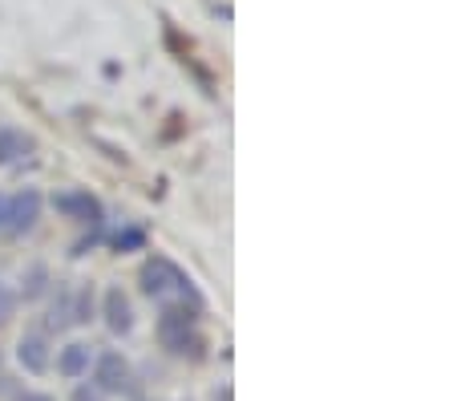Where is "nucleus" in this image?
Segmentation results:
<instances>
[{
	"instance_id": "1",
	"label": "nucleus",
	"mask_w": 453,
	"mask_h": 401,
	"mask_svg": "<svg viewBox=\"0 0 453 401\" xmlns=\"http://www.w3.org/2000/svg\"><path fill=\"white\" fill-rule=\"evenodd\" d=\"M198 312L203 308L187 305H162V316H158V341L170 357H187V361H203L207 357V341L198 336Z\"/></svg>"
},
{
	"instance_id": "2",
	"label": "nucleus",
	"mask_w": 453,
	"mask_h": 401,
	"mask_svg": "<svg viewBox=\"0 0 453 401\" xmlns=\"http://www.w3.org/2000/svg\"><path fill=\"white\" fill-rule=\"evenodd\" d=\"M138 280H142V292H146L150 300H166L170 292H179L187 305L207 308V305H203V297L195 292V284H190V276L182 272L179 264H170L166 256L146 259V264H142V272H138Z\"/></svg>"
},
{
	"instance_id": "3",
	"label": "nucleus",
	"mask_w": 453,
	"mask_h": 401,
	"mask_svg": "<svg viewBox=\"0 0 453 401\" xmlns=\"http://www.w3.org/2000/svg\"><path fill=\"white\" fill-rule=\"evenodd\" d=\"M94 385L102 393H134V369H130V361H126L122 353H102V357H94Z\"/></svg>"
},
{
	"instance_id": "4",
	"label": "nucleus",
	"mask_w": 453,
	"mask_h": 401,
	"mask_svg": "<svg viewBox=\"0 0 453 401\" xmlns=\"http://www.w3.org/2000/svg\"><path fill=\"white\" fill-rule=\"evenodd\" d=\"M53 211H57V215H65V220L89 223V227H102V220H105L102 199H97V195H89V191H61V195H53Z\"/></svg>"
},
{
	"instance_id": "5",
	"label": "nucleus",
	"mask_w": 453,
	"mask_h": 401,
	"mask_svg": "<svg viewBox=\"0 0 453 401\" xmlns=\"http://www.w3.org/2000/svg\"><path fill=\"white\" fill-rule=\"evenodd\" d=\"M41 207H45V199H41L37 187H25L20 195H9V227L4 231H12V235L33 231L37 220H41Z\"/></svg>"
},
{
	"instance_id": "6",
	"label": "nucleus",
	"mask_w": 453,
	"mask_h": 401,
	"mask_svg": "<svg viewBox=\"0 0 453 401\" xmlns=\"http://www.w3.org/2000/svg\"><path fill=\"white\" fill-rule=\"evenodd\" d=\"M102 320H105V328H110L113 336H126L134 328V305H130V297H126L122 288H105Z\"/></svg>"
},
{
	"instance_id": "7",
	"label": "nucleus",
	"mask_w": 453,
	"mask_h": 401,
	"mask_svg": "<svg viewBox=\"0 0 453 401\" xmlns=\"http://www.w3.org/2000/svg\"><path fill=\"white\" fill-rule=\"evenodd\" d=\"M17 361H20V369L33 373V377L45 373L49 361H53V357H49V336L45 333H25L20 344H17Z\"/></svg>"
},
{
	"instance_id": "8",
	"label": "nucleus",
	"mask_w": 453,
	"mask_h": 401,
	"mask_svg": "<svg viewBox=\"0 0 453 401\" xmlns=\"http://www.w3.org/2000/svg\"><path fill=\"white\" fill-rule=\"evenodd\" d=\"M89 365H94V349H89V344H81V341L65 344V349L57 353V373H61V377H69V382L85 377V373H89Z\"/></svg>"
},
{
	"instance_id": "9",
	"label": "nucleus",
	"mask_w": 453,
	"mask_h": 401,
	"mask_svg": "<svg viewBox=\"0 0 453 401\" xmlns=\"http://www.w3.org/2000/svg\"><path fill=\"white\" fill-rule=\"evenodd\" d=\"M33 146H37V143H33V134L17 130V126H0V166L20 163Z\"/></svg>"
},
{
	"instance_id": "10",
	"label": "nucleus",
	"mask_w": 453,
	"mask_h": 401,
	"mask_svg": "<svg viewBox=\"0 0 453 401\" xmlns=\"http://www.w3.org/2000/svg\"><path fill=\"white\" fill-rule=\"evenodd\" d=\"M53 333H65L73 325V288H57V300L49 308V320H45Z\"/></svg>"
},
{
	"instance_id": "11",
	"label": "nucleus",
	"mask_w": 453,
	"mask_h": 401,
	"mask_svg": "<svg viewBox=\"0 0 453 401\" xmlns=\"http://www.w3.org/2000/svg\"><path fill=\"white\" fill-rule=\"evenodd\" d=\"M45 284H49V267L45 264H33L25 272V280H20V297H25V300H37L41 292H45Z\"/></svg>"
},
{
	"instance_id": "12",
	"label": "nucleus",
	"mask_w": 453,
	"mask_h": 401,
	"mask_svg": "<svg viewBox=\"0 0 453 401\" xmlns=\"http://www.w3.org/2000/svg\"><path fill=\"white\" fill-rule=\"evenodd\" d=\"M94 320V288L85 284L73 292V325H89Z\"/></svg>"
},
{
	"instance_id": "13",
	"label": "nucleus",
	"mask_w": 453,
	"mask_h": 401,
	"mask_svg": "<svg viewBox=\"0 0 453 401\" xmlns=\"http://www.w3.org/2000/svg\"><path fill=\"white\" fill-rule=\"evenodd\" d=\"M110 243H113V251H138V248H146V231H142V227H126V231H118Z\"/></svg>"
},
{
	"instance_id": "14",
	"label": "nucleus",
	"mask_w": 453,
	"mask_h": 401,
	"mask_svg": "<svg viewBox=\"0 0 453 401\" xmlns=\"http://www.w3.org/2000/svg\"><path fill=\"white\" fill-rule=\"evenodd\" d=\"M12 312H17V292H12V288L0 280V328L12 320Z\"/></svg>"
},
{
	"instance_id": "15",
	"label": "nucleus",
	"mask_w": 453,
	"mask_h": 401,
	"mask_svg": "<svg viewBox=\"0 0 453 401\" xmlns=\"http://www.w3.org/2000/svg\"><path fill=\"white\" fill-rule=\"evenodd\" d=\"M73 401H105V393L97 389L94 382H81V385L73 389Z\"/></svg>"
},
{
	"instance_id": "16",
	"label": "nucleus",
	"mask_w": 453,
	"mask_h": 401,
	"mask_svg": "<svg viewBox=\"0 0 453 401\" xmlns=\"http://www.w3.org/2000/svg\"><path fill=\"white\" fill-rule=\"evenodd\" d=\"M12 401H53L49 393H37V389H25V393H17Z\"/></svg>"
},
{
	"instance_id": "17",
	"label": "nucleus",
	"mask_w": 453,
	"mask_h": 401,
	"mask_svg": "<svg viewBox=\"0 0 453 401\" xmlns=\"http://www.w3.org/2000/svg\"><path fill=\"white\" fill-rule=\"evenodd\" d=\"M9 227V195L0 191V231Z\"/></svg>"
},
{
	"instance_id": "18",
	"label": "nucleus",
	"mask_w": 453,
	"mask_h": 401,
	"mask_svg": "<svg viewBox=\"0 0 453 401\" xmlns=\"http://www.w3.org/2000/svg\"><path fill=\"white\" fill-rule=\"evenodd\" d=\"M215 401H235V389H231V385H219V389H215Z\"/></svg>"
}]
</instances>
